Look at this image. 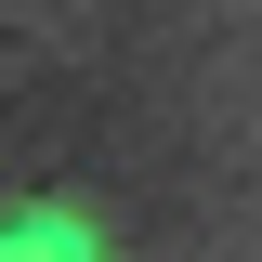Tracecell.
I'll list each match as a JSON object with an SVG mask.
<instances>
[{
	"label": "cell",
	"instance_id": "6da1fadb",
	"mask_svg": "<svg viewBox=\"0 0 262 262\" xmlns=\"http://www.w3.org/2000/svg\"><path fill=\"white\" fill-rule=\"evenodd\" d=\"M0 262H105L92 223H66V210H0Z\"/></svg>",
	"mask_w": 262,
	"mask_h": 262
}]
</instances>
